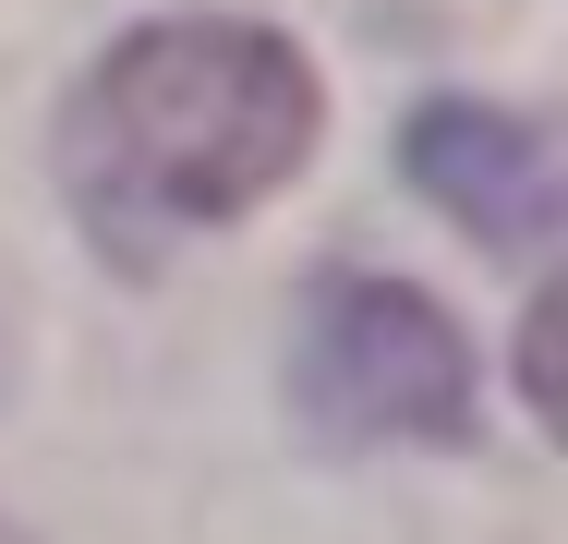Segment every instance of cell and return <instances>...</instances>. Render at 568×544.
<instances>
[{
	"label": "cell",
	"mask_w": 568,
	"mask_h": 544,
	"mask_svg": "<svg viewBox=\"0 0 568 544\" xmlns=\"http://www.w3.org/2000/svg\"><path fill=\"white\" fill-rule=\"evenodd\" d=\"M303 145H315V73L278 24H242V12L133 24L61 121L73 206L121 266L266 206L303 170Z\"/></svg>",
	"instance_id": "cell-1"
},
{
	"label": "cell",
	"mask_w": 568,
	"mask_h": 544,
	"mask_svg": "<svg viewBox=\"0 0 568 544\" xmlns=\"http://www.w3.org/2000/svg\"><path fill=\"white\" fill-rule=\"evenodd\" d=\"M303 400L327 435H471V339L412 279H327L303 315Z\"/></svg>",
	"instance_id": "cell-2"
},
{
	"label": "cell",
	"mask_w": 568,
	"mask_h": 544,
	"mask_svg": "<svg viewBox=\"0 0 568 544\" xmlns=\"http://www.w3.org/2000/svg\"><path fill=\"white\" fill-rule=\"evenodd\" d=\"M412 182H424L471 242H496V254H520V266L557 254V218H568L557 145H545L532 121H508V109H484V98L412 109Z\"/></svg>",
	"instance_id": "cell-3"
}]
</instances>
